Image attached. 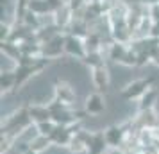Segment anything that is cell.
Here are the masks:
<instances>
[{"instance_id":"cell-1","label":"cell","mask_w":159,"mask_h":154,"mask_svg":"<svg viewBox=\"0 0 159 154\" xmlns=\"http://www.w3.org/2000/svg\"><path fill=\"white\" fill-rule=\"evenodd\" d=\"M30 7L34 9V11H47V9H48V4H47V2H39V0H36V2L30 4Z\"/></svg>"},{"instance_id":"cell-2","label":"cell","mask_w":159,"mask_h":154,"mask_svg":"<svg viewBox=\"0 0 159 154\" xmlns=\"http://www.w3.org/2000/svg\"><path fill=\"white\" fill-rule=\"evenodd\" d=\"M45 154H70L66 149H61V147H50L48 151H45Z\"/></svg>"},{"instance_id":"cell-3","label":"cell","mask_w":159,"mask_h":154,"mask_svg":"<svg viewBox=\"0 0 159 154\" xmlns=\"http://www.w3.org/2000/svg\"><path fill=\"white\" fill-rule=\"evenodd\" d=\"M7 154H16V152H15V151H11V152H7Z\"/></svg>"}]
</instances>
